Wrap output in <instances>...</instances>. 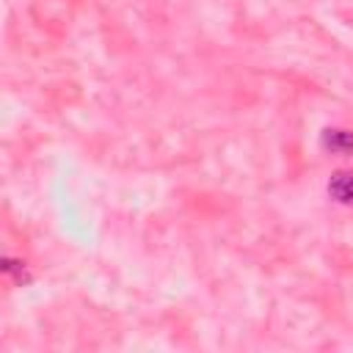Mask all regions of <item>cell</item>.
I'll return each mask as SVG.
<instances>
[{"label": "cell", "instance_id": "6da1fadb", "mask_svg": "<svg viewBox=\"0 0 353 353\" xmlns=\"http://www.w3.org/2000/svg\"><path fill=\"white\" fill-rule=\"evenodd\" d=\"M325 193L331 201H336L342 207H353V171L336 168L325 182Z\"/></svg>", "mask_w": 353, "mask_h": 353}, {"label": "cell", "instance_id": "7a4b0ae2", "mask_svg": "<svg viewBox=\"0 0 353 353\" xmlns=\"http://www.w3.org/2000/svg\"><path fill=\"white\" fill-rule=\"evenodd\" d=\"M320 146L331 154H342V157H353V130L345 127H325L320 132Z\"/></svg>", "mask_w": 353, "mask_h": 353}, {"label": "cell", "instance_id": "3957f363", "mask_svg": "<svg viewBox=\"0 0 353 353\" xmlns=\"http://www.w3.org/2000/svg\"><path fill=\"white\" fill-rule=\"evenodd\" d=\"M3 273H14V276H19V281H28V276H25V262H22V259L3 256Z\"/></svg>", "mask_w": 353, "mask_h": 353}]
</instances>
